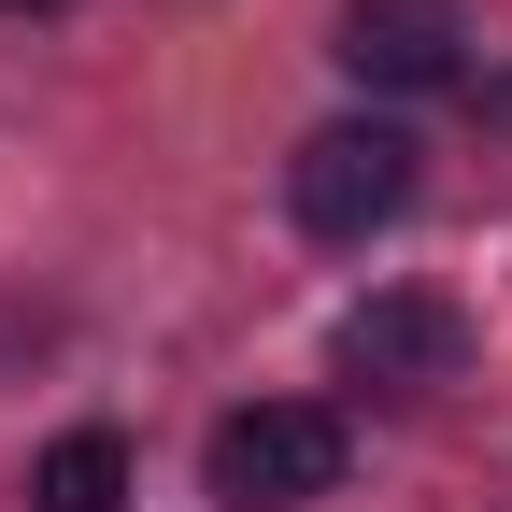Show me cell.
Wrapping results in <instances>:
<instances>
[{"label": "cell", "mask_w": 512, "mask_h": 512, "mask_svg": "<svg viewBox=\"0 0 512 512\" xmlns=\"http://www.w3.org/2000/svg\"><path fill=\"white\" fill-rule=\"evenodd\" d=\"M413 185H427V143L399 114H342V128H313V143L285 157V214L313 242H370V228H399L413 214Z\"/></svg>", "instance_id": "obj_1"}, {"label": "cell", "mask_w": 512, "mask_h": 512, "mask_svg": "<svg viewBox=\"0 0 512 512\" xmlns=\"http://www.w3.org/2000/svg\"><path fill=\"white\" fill-rule=\"evenodd\" d=\"M342 456H356V441H342L328 399H242L200 441V470H214L228 512H313V498H342Z\"/></svg>", "instance_id": "obj_2"}, {"label": "cell", "mask_w": 512, "mask_h": 512, "mask_svg": "<svg viewBox=\"0 0 512 512\" xmlns=\"http://www.w3.org/2000/svg\"><path fill=\"white\" fill-rule=\"evenodd\" d=\"M0 15H57V0H0Z\"/></svg>", "instance_id": "obj_6"}, {"label": "cell", "mask_w": 512, "mask_h": 512, "mask_svg": "<svg viewBox=\"0 0 512 512\" xmlns=\"http://www.w3.org/2000/svg\"><path fill=\"white\" fill-rule=\"evenodd\" d=\"M342 72L370 100H427L470 72V29H456V0H342Z\"/></svg>", "instance_id": "obj_4"}, {"label": "cell", "mask_w": 512, "mask_h": 512, "mask_svg": "<svg viewBox=\"0 0 512 512\" xmlns=\"http://www.w3.org/2000/svg\"><path fill=\"white\" fill-rule=\"evenodd\" d=\"M114 498H128V441L114 427H72V441L29 456V512H114Z\"/></svg>", "instance_id": "obj_5"}, {"label": "cell", "mask_w": 512, "mask_h": 512, "mask_svg": "<svg viewBox=\"0 0 512 512\" xmlns=\"http://www.w3.org/2000/svg\"><path fill=\"white\" fill-rule=\"evenodd\" d=\"M328 356H342V384H370V399H441V384L470 370V313L427 299V285H370Z\"/></svg>", "instance_id": "obj_3"}]
</instances>
